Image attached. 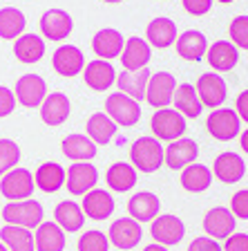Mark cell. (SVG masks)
Segmentation results:
<instances>
[{
	"label": "cell",
	"instance_id": "cell-44",
	"mask_svg": "<svg viewBox=\"0 0 248 251\" xmlns=\"http://www.w3.org/2000/svg\"><path fill=\"white\" fill-rule=\"evenodd\" d=\"M181 2L190 16H206L212 7V0H181Z\"/></svg>",
	"mask_w": 248,
	"mask_h": 251
},
{
	"label": "cell",
	"instance_id": "cell-51",
	"mask_svg": "<svg viewBox=\"0 0 248 251\" xmlns=\"http://www.w3.org/2000/svg\"><path fill=\"white\" fill-rule=\"evenodd\" d=\"M0 251H9V249L5 247V242H2V240H0Z\"/></svg>",
	"mask_w": 248,
	"mask_h": 251
},
{
	"label": "cell",
	"instance_id": "cell-7",
	"mask_svg": "<svg viewBox=\"0 0 248 251\" xmlns=\"http://www.w3.org/2000/svg\"><path fill=\"white\" fill-rule=\"evenodd\" d=\"M197 157H199L197 141L188 139V137H179V139L170 141L168 148L163 151V164L172 171H183L186 166L197 162Z\"/></svg>",
	"mask_w": 248,
	"mask_h": 251
},
{
	"label": "cell",
	"instance_id": "cell-33",
	"mask_svg": "<svg viewBox=\"0 0 248 251\" xmlns=\"http://www.w3.org/2000/svg\"><path fill=\"white\" fill-rule=\"evenodd\" d=\"M36 251H63L65 249V231L56 222H41L34 235Z\"/></svg>",
	"mask_w": 248,
	"mask_h": 251
},
{
	"label": "cell",
	"instance_id": "cell-20",
	"mask_svg": "<svg viewBox=\"0 0 248 251\" xmlns=\"http://www.w3.org/2000/svg\"><path fill=\"white\" fill-rule=\"evenodd\" d=\"M128 213H130V218H135L141 225H143V222H152V220L161 213V202L150 191H139V193H135L130 198Z\"/></svg>",
	"mask_w": 248,
	"mask_h": 251
},
{
	"label": "cell",
	"instance_id": "cell-37",
	"mask_svg": "<svg viewBox=\"0 0 248 251\" xmlns=\"http://www.w3.org/2000/svg\"><path fill=\"white\" fill-rule=\"evenodd\" d=\"M0 240L5 242V247L9 251H36L34 233H31V229H25V226L5 225L0 229Z\"/></svg>",
	"mask_w": 248,
	"mask_h": 251
},
{
	"label": "cell",
	"instance_id": "cell-38",
	"mask_svg": "<svg viewBox=\"0 0 248 251\" xmlns=\"http://www.w3.org/2000/svg\"><path fill=\"white\" fill-rule=\"evenodd\" d=\"M25 14L16 7H2L0 9V38L5 41H16L18 36H23L25 31Z\"/></svg>",
	"mask_w": 248,
	"mask_h": 251
},
{
	"label": "cell",
	"instance_id": "cell-42",
	"mask_svg": "<svg viewBox=\"0 0 248 251\" xmlns=\"http://www.w3.org/2000/svg\"><path fill=\"white\" fill-rule=\"evenodd\" d=\"M230 211L235 218L248 220V188H242L230 198Z\"/></svg>",
	"mask_w": 248,
	"mask_h": 251
},
{
	"label": "cell",
	"instance_id": "cell-5",
	"mask_svg": "<svg viewBox=\"0 0 248 251\" xmlns=\"http://www.w3.org/2000/svg\"><path fill=\"white\" fill-rule=\"evenodd\" d=\"M2 220H5L7 225L25 226V229H38L43 222V206L36 200L9 202L2 209Z\"/></svg>",
	"mask_w": 248,
	"mask_h": 251
},
{
	"label": "cell",
	"instance_id": "cell-28",
	"mask_svg": "<svg viewBox=\"0 0 248 251\" xmlns=\"http://www.w3.org/2000/svg\"><path fill=\"white\" fill-rule=\"evenodd\" d=\"M63 155L72 162H90L96 155V144L88 135H68L63 139Z\"/></svg>",
	"mask_w": 248,
	"mask_h": 251
},
{
	"label": "cell",
	"instance_id": "cell-11",
	"mask_svg": "<svg viewBox=\"0 0 248 251\" xmlns=\"http://www.w3.org/2000/svg\"><path fill=\"white\" fill-rule=\"evenodd\" d=\"M141 235H143L141 222H136L135 218H119V220H114L112 225H110L108 240L112 242L116 249L130 251V249H135V247L141 242Z\"/></svg>",
	"mask_w": 248,
	"mask_h": 251
},
{
	"label": "cell",
	"instance_id": "cell-34",
	"mask_svg": "<svg viewBox=\"0 0 248 251\" xmlns=\"http://www.w3.org/2000/svg\"><path fill=\"white\" fill-rule=\"evenodd\" d=\"M212 184V171L203 164H190L181 171V186L186 188L188 193H203Z\"/></svg>",
	"mask_w": 248,
	"mask_h": 251
},
{
	"label": "cell",
	"instance_id": "cell-9",
	"mask_svg": "<svg viewBox=\"0 0 248 251\" xmlns=\"http://www.w3.org/2000/svg\"><path fill=\"white\" fill-rule=\"evenodd\" d=\"M16 101L23 105V108H41V103L47 97V83L45 78L38 76V74H23L18 81H16Z\"/></svg>",
	"mask_w": 248,
	"mask_h": 251
},
{
	"label": "cell",
	"instance_id": "cell-12",
	"mask_svg": "<svg viewBox=\"0 0 248 251\" xmlns=\"http://www.w3.org/2000/svg\"><path fill=\"white\" fill-rule=\"evenodd\" d=\"M98 171L90 162H74L65 171V186L72 195H85L92 188H96Z\"/></svg>",
	"mask_w": 248,
	"mask_h": 251
},
{
	"label": "cell",
	"instance_id": "cell-4",
	"mask_svg": "<svg viewBox=\"0 0 248 251\" xmlns=\"http://www.w3.org/2000/svg\"><path fill=\"white\" fill-rule=\"evenodd\" d=\"M36 188V182H34V175L27 168H11L9 173L2 175L0 179V193L2 198H7L9 202H21V200H29L31 193Z\"/></svg>",
	"mask_w": 248,
	"mask_h": 251
},
{
	"label": "cell",
	"instance_id": "cell-8",
	"mask_svg": "<svg viewBox=\"0 0 248 251\" xmlns=\"http://www.w3.org/2000/svg\"><path fill=\"white\" fill-rule=\"evenodd\" d=\"M175 90H177V81L170 72H155L150 74L148 81V90H145V101L152 108H168L175 99Z\"/></svg>",
	"mask_w": 248,
	"mask_h": 251
},
{
	"label": "cell",
	"instance_id": "cell-24",
	"mask_svg": "<svg viewBox=\"0 0 248 251\" xmlns=\"http://www.w3.org/2000/svg\"><path fill=\"white\" fill-rule=\"evenodd\" d=\"M215 177L224 184H235L246 175V162L237 152H222V155L215 159V166H212Z\"/></svg>",
	"mask_w": 248,
	"mask_h": 251
},
{
	"label": "cell",
	"instance_id": "cell-25",
	"mask_svg": "<svg viewBox=\"0 0 248 251\" xmlns=\"http://www.w3.org/2000/svg\"><path fill=\"white\" fill-rule=\"evenodd\" d=\"M179 34H177V25L170 18H155L150 21L148 29H145V41L150 43V47H159V50H168L170 45H175Z\"/></svg>",
	"mask_w": 248,
	"mask_h": 251
},
{
	"label": "cell",
	"instance_id": "cell-26",
	"mask_svg": "<svg viewBox=\"0 0 248 251\" xmlns=\"http://www.w3.org/2000/svg\"><path fill=\"white\" fill-rule=\"evenodd\" d=\"M175 47H177V54L183 61H202L208 52V41L199 29H188L177 38Z\"/></svg>",
	"mask_w": 248,
	"mask_h": 251
},
{
	"label": "cell",
	"instance_id": "cell-19",
	"mask_svg": "<svg viewBox=\"0 0 248 251\" xmlns=\"http://www.w3.org/2000/svg\"><path fill=\"white\" fill-rule=\"evenodd\" d=\"M150 58H152V47L148 41H143L139 36H132L125 41L123 52H121L123 70H143L148 68Z\"/></svg>",
	"mask_w": 248,
	"mask_h": 251
},
{
	"label": "cell",
	"instance_id": "cell-14",
	"mask_svg": "<svg viewBox=\"0 0 248 251\" xmlns=\"http://www.w3.org/2000/svg\"><path fill=\"white\" fill-rule=\"evenodd\" d=\"M235 225H237V218L226 206H215L203 218V231L208 233V238H215V240H226L228 235H233Z\"/></svg>",
	"mask_w": 248,
	"mask_h": 251
},
{
	"label": "cell",
	"instance_id": "cell-10",
	"mask_svg": "<svg viewBox=\"0 0 248 251\" xmlns=\"http://www.w3.org/2000/svg\"><path fill=\"white\" fill-rule=\"evenodd\" d=\"M197 94H199V101L203 108L217 110L222 108L228 97V85L217 72H206L197 81Z\"/></svg>",
	"mask_w": 248,
	"mask_h": 251
},
{
	"label": "cell",
	"instance_id": "cell-30",
	"mask_svg": "<svg viewBox=\"0 0 248 251\" xmlns=\"http://www.w3.org/2000/svg\"><path fill=\"white\" fill-rule=\"evenodd\" d=\"M105 179H108V186L116 193H125L130 188L136 186V168L128 162H114L112 166L105 173Z\"/></svg>",
	"mask_w": 248,
	"mask_h": 251
},
{
	"label": "cell",
	"instance_id": "cell-41",
	"mask_svg": "<svg viewBox=\"0 0 248 251\" xmlns=\"http://www.w3.org/2000/svg\"><path fill=\"white\" fill-rule=\"evenodd\" d=\"M230 38H233L235 47H242V50H248V16H237L230 23Z\"/></svg>",
	"mask_w": 248,
	"mask_h": 251
},
{
	"label": "cell",
	"instance_id": "cell-32",
	"mask_svg": "<svg viewBox=\"0 0 248 251\" xmlns=\"http://www.w3.org/2000/svg\"><path fill=\"white\" fill-rule=\"evenodd\" d=\"M54 222H56L63 231H72L74 233V231L83 229V225H85V213H83V209L76 202L63 200L56 209H54Z\"/></svg>",
	"mask_w": 248,
	"mask_h": 251
},
{
	"label": "cell",
	"instance_id": "cell-48",
	"mask_svg": "<svg viewBox=\"0 0 248 251\" xmlns=\"http://www.w3.org/2000/svg\"><path fill=\"white\" fill-rule=\"evenodd\" d=\"M239 146H242V151L248 155V130L242 132V137H239Z\"/></svg>",
	"mask_w": 248,
	"mask_h": 251
},
{
	"label": "cell",
	"instance_id": "cell-21",
	"mask_svg": "<svg viewBox=\"0 0 248 251\" xmlns=\"http://www.w3.org/2000/svg\"><path fill=\"white\" fill-rule=\"evenodd\" d=\"M69 112H72V103H69L68 94H63V92L47 94L45 101L41 103V119L47 126L65 124L69 119Z\"/></svg>",
	"mask_w": 248,
	"mask_h": 251
},
{
	"label": "cell",
	"instance_id": "cell-27",
	"mask_svg": "<svg viewBox=\"0 0 248 251\" xmlns=\"http://www.w3.org/2000/svg\"><path fill=\"white\" fill-rule=\"evenodd\" d=\"M148 81H150V70H123V72L116 76V83L119 90L132 99L141 101L145 99V90H148Z\"/></svg>",
	"mask_w": 248,
	"mask_h": 251
},
{
	"label": "cell",
	"instance_id": "cell-29",
	"mask_svg": "<svg viewBox=\"0 0 248 251\" xmlns=\"http://www.w3.org/2000/svg\"><path fill=\"white\" fill-rule=\"evenodd\" d=\"M85 130H88V137L96 144V146H108L110 141L114 139L116 130H119V126L114 124L105 112H94V115L88 119Z\"/></svg>",
	"mask_w": 248,
	"mask_h": 251
},
{
	"label": "cell",
	"instance_id": "cell-3",
	"mask_svg": "<svg viewBox=\"0 0 248 251\" xmlns=\"http://www.w3.org/2000/svg\"><path fill=\"white\" fill-rule=\"evenodd\" d=\"M105 115L116 126L132 128V126H136L141 119V105H139V101L128 97V94L114 92V94H110L108 101H105Z\"/></svg>",
	"mask_w": 248,
	"mask_h": 251
},
{
	"label": "cell",
	"instance_id": "cell-18",
	"mask_svg": "<svg viewBox=\"0 0 248 251\" xmlns=\"http://www.w3.org/2000/svg\"><path fill=\"white\" fill-rule=\"evenodd\" d=\"M52 65L61 76L72 78V76H76V74L83 72V68H85V56H83V52L78 50V47L61 45L56 52H54Z\"/></svg>",
	"mask_w": 248,
	"mask_h": 251
},
{
	"label": "cell",
	"instance_id": "cell-22",
	"mask_svg": "<svg viewBox=\"0 0 248 251\" xmlns=\"http://www.w3.org/2000/svg\"><path fill=\"white\" fill-rule=\"evenodd\" d=\"M206 61L215 72H228L237 65L239 52L230 41H215L212 45H208Z\"/></svg>",
	"mask_w": 248,
	"mask_h": 251
},
{
	"label": "cell",
	"instance_id": "cell-17",
	"mask_svg": "<svg viewBox=\"0 0 248 251\" xmlns=\"http://www.w3.org/2000/svg\"><path fill=\"white\" fill-rule=\"evenodd\" d=\"M125 45V38L119 29H112V27H105V29H98L92 38V50L98 58L103 61H112V58L121 56Z\"/></svg>",
	"mask_w": 248,
	"mask_h": 251
},
{
	"label": "cell",
	"instance_id": "cell-43",
	"mask_svg": "<svg viewBox=\"0 0 248 251\" xmlns=\"http://www.w3.org/2000/svg\"><path fill=\"white\" fill-rule=\"evenodd\" d=\"M16 110V94L11 90H7L5 85H0V119L9 117Z\"/></svg>",
	"mask_w": 248,
	"mask_h": 251
},
{
	"label": "cell",
	"instance_id": "cell-36",
	"mask_svg": "<svg viewBox=\"0 0 248 251\" xmlns=\"http://www.w3.org/2000/svg\"><path fill=\"white\" fill-rule=\"evenodd\" d=\"M14 54L21 63H27V65L36 63L45 54V41L41 36H36V34H23L14 43Z\"/></svg>",
	"mask_w": 248,
	"mask_h": 251
},
{
	"label": "cell",
	"instance_id": "cell-50",
	"mask_svg": "<svg viewBox=\"0 0 248 251\" xmlns=\"http://www.w3.org/2000/svg\"><path fill=\"white\" fill-rule=\"evenodd\" d=\"M103 2H110V5H116V2H123V0H103Z\"/></svg>",
	"mask_w": 248,
	"mask_h": 251
},
{
	"label": "cell",
	"instance_id": "cell-16",
	"mask_svg": "<svg viewBox=\"0 0 248 251\" xmlns=\"http://www.w3.org/2000/svg\"><path fill=\"white\" fill-rule=\"evenodd\" d=\"M83 78L88 83L90 90L94 92H105V90L112 88V83L116 81V70L112 68L110 61L103 58H96V61H90L85 68H83Z\"/></svg>",
	"mask_w": 248,
	"mask_h": 251
},
{
	"label": "cell",
	"instance_id": "cell-39",
	"mask_svg": "<svg viewBox=\"0 0 248 251\" xmlns=\"http://www.w3.org/2000/svg\"><path fill=\"white\" fill-rule=\"evenodd\" d=\"M21 162V148L11 139H0V177Z\"/></svg>",
	"mask_w": 248,
	"mask_h": 251
},
{
	"label": "cell",
	"instance_id": "cell-6",
	"mask_svg": "<svg viewBox=\"0 0 248 251\" xmlns=\"http://www.w3.org/2000/svg\"><path fill=\"white\" fill-rule=\"evenodd\" d=\"M206 130L219 141H233L242 132V119L233 108H217L206 119Z\"/></svg>",
	"mask_w": 248,
	"mask_h": 251
},
{
	"label": "cell",
	"instance_id": "cell-1",
	"mask_svg": "<svg viewBox=\"0 0 248 251\" xmlns=\"http://www.w3.org/2000/svg\"><path fill=\"white\" fill-rule=\"evenodd\" d=\"M130 162L141 173H155L163 164V146L157 137H139L130 148Z\"/></svg>",
	"mask_w": 248,
	"mask_h": 251
},
{
	"label": "cell",
	"instance_id": "cell-31",
	"mask_svg": "<svg viewBox=\"0 0 248 251\" xmlns=\"http://www.w3.org/2000/svg\"><path fill=\"white\" fill-rule=\"evenodd\" d=\"M34 182H36V186L41 188L43 193H56L65 184V168L56 162H45L38 166L36 175H34Z\"/></svg>",
	"mask_w": 248,
	"mask_h": 251
},
{
	"label": "cell",
	"instance_id": "cell-47",
	"mask_svg": "<svg viewBox=\"0 0 248 251\" xmlns=\"http://www.w3.org/2000/svg\"><path fill=\"white\" fill-rule=\"evenodd\" d=\"M235 112H237L239 119L248 124V90H244V92L237 97V103H235Z\"/></svg>",
	"mask_w": 248,
	"mask_h": 251
},
{
	"label": "cell",
	"instance_id": "cell-45",
	"mask_svg": "<svg viewBox=\"0 0 248 251\" xmlns=\"http://www.w3.org/2000/svg\"><path fill=\"white\" fill-rule=\"evenodd\" d=\"M188 251H224V249L217 245V240H215V238H208V235H199V238H195V240L190 242Z\"/></svg>",
	"mask_w": 248,
	"mask_h": 251
},
{
	"label": "cell",
	"instance_id": "cell-2",
	"mask_svg": "<svg viewBox=\"0 0 248 251\" xmlns=\"http://www.w3.org/2000/svg\"><path fill=\"white\" fill-rule=\"evenodd\" d=\"M150 128L152 135L159 141H175L179 137L186 135L188 126H186V117L177 112L175 108H159L150 119Z\"/></svg>",
	"mask_w": 248,
	"mask_h": 251
},
{
	"label": "cell",
	"instance_id": "cell-15",
	"mask_svg": "<svg viewBox=\"0 0 248 251\" xmlns=\"http://www.w3.org/2000/svg\"><path fill=\"white\" fill-rule=\"evenodd\" d=\"M74 29L72 16L65 9H47L41 16V31L49 41H65Z\"/></svg>",
	"mask_w": 248,
	"mask_h": 251
},
{
	"label": "cell",
	"instance_id": "cell-35",
	"mask_svg": "<svg viewBox=\"0 0 248 251\" xmlns=\"http://www.w3.org/2000/svg\"><path fill=\"white\" fill-rule=\"evenodd\" d=\"M175 110L181 112L183 117H190V119H197V117L202 115V101H199V94H197V88L190 83H181L179 88L175 90Z\"/></svg>",
	"mask_w": 248,
	"mask_h": 251
},
{
	"label": "cell",
	"instance_id": "cell-49",
	"mask_svg": "<svg viewBox=\"0 0 248 251\" xmlns=\"http://www.w3.org/2000/svg\"><path fill=\"white\" fill-rule=\"evenodd\" d=\"M143 251H168V247H163V245H148V247H143Z\"/></svg>",
	"mask_w": 248,
	"mask_h": 251
},
{
	"label": "cell",
	"instance_id": "cell-13",
	"mask_svg": "<svg viewBox=\"0 0 248 251\" xmlns=\"http://www.w3.org/2000/svg\"><path fill=\"white\" fill-rule=\"evenodd\" d=\"M150 235L155 238L157 245L172 247L179 245L186 235V226L177 215H157L150 222Z\"/></svg>",
	"mask_w": 248,
	"mask_h": 251
},
{
	"label": "cell",
	"instance_id": "cell-46",
	"mask_svg": "<svg viewBox=\"0 0 248 251\" xmlns=\"http://www.w3.org/2000/svg\"><path fill=\"white\" fill-rule=\"evenodd\" d=\"M224 251H248V233H233L226 238Z\"/></svg>",
	"mask_w": 248,
	"mask_h": 251
},
{
	"label": "cell",
	"instance_id": "cell-23",
	"mask_svg": "<svg viewBox=\"0 0 248 251\" xmlns=\"http://www.w3.org/2000/svg\"><path fill=\"white\" fill-rule=\"evenodd\" d=\"M83 213L92 220H108L114 213V198L103 188H92L83 195Z\"/></svg>",
	"mask_w": 248,
	"mask_h": 251
},
{
	"label": "cell",
	"instance_id": "cell-40",
	"mask_svg": "<svg viewBox=\"0 0 248 251\" xmlns=\"http://www.w3.org/2000/svg\"><path fill=\"white\" fill-rule=\"evenodd\" d=\"M78 251H110V240L103 231H88L78 238Z\"/></svg>",
	"mask_w": 248,
	"mask_h": 251
},
{
	"label": "cell",
	"instance_id": "cell-52",
	"mask_svg": "<svg viewBox=\"0 0 248 251\" xmlns=\"http://www.w3.org/2000/svg\"><path fill=\"white\" fill-rule=\"evenodd\" d=\"M217 2H222V5H228V2H233V0H217Z\"/></svg>",
	"mask_w": 248,
	"mask_h": 251
}]
</instances>
